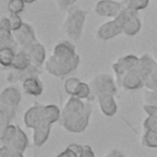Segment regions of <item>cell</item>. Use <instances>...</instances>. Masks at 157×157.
<instances>
[{
    "label": "cell",
    "mask_w": 157,
    "mask_h": 157,
    "mask_svg": "<svg viewBox=\"0 0 157 157\" xmlns=\"http://www.w3.org/2000/svg\"><path fill=\"white\" fill-rule=\"evenodd\" d=\"M91 114L92 107L90 103L71 96L61 108V119L59 123L66 131L80 134L87 129Z\"/></svg>",
    "instance_id": "cell-1"
},
{
    "label": "cell",
    "mask_w": 157,
    "mask_h": 157,
    "mask_svg": "<svg viewBox=\"0 0 157 157\" xmlns=\"http://www.w3.org/2000/svg\"><path fill=\"white\" fill-rule=\"evenodd\" d=\"M86 16H87V11L83 9H80L78 6H72L66 10V13L63 21V31L69 39H72V40L80 39L83 31Z\"/></svg>",
    "instance_id": "cell-2"
},
{
    "label": "cell",
    "mask_w": 157,
    "mask_h": 157,
    "mask_svg": "<svg viewBox=\"0 0 157 157\" xmlns=\"http://www.w3.org/2000/svg\"><path fill=\"white\" fill-rule=\"evenodd\" d=\"M78 65H80L78 54L72 59H61L50 55L44 64V69L48 74H50L54 77H64L67 76L74 70H76Z\"/></svg>",
    "instance_id": "cell-3"
},
{
    "label": "cell",
    "mask_w": 157,
    "mask_h": 157,
    "mask_svg": "<svg viewBox=\"0 0 157 157\" xmlns=\"http://www.w3.org/2000/svg\"><path fill=\"white\" fill-rule=\"evenodd\" d=\"M92 94L97 98L98 96L102 94H112L115 96L118 92V86L115 83V80L113 78L112 75L107 72H99L97 74L92 81L90 82Z\"/></svg>",
    "instance_id": "cell-4"
},
{
    "label": "cell",
    "mask_w": 157,
    "mask_h": 157,
    "mask_svg": "<svg viewBox=\"0 0 157 157\" xmlns=\"http://www.w3.org/2000/svg\"><path fill=\"white\" fill-rule=\"evenodd\" d=\"M145 81H146V78L140 72V70L137 69V66H135L134 69H131L130 71H128L118 81V87L124 88V90H129V91L139 90V88L145 87Z\"/></svg>",
    "instance_id": "cell-5"
},
{
    "label": "cell",
    "mask_w": 157,
    "mask_h": 157,
    "mask_svg": "<svg viewBox=\"0 0 157 157\" xmlns=\"http://www.w3.org/2000/svg\"><path fill=\"white\" fill-rule=\"evenodd\" d=\"M139 63V56L134 55V54H128V55H123L119 56L113 64H112V69L117 76V80L119 81L128 71H130L131 69H134Z\"/></svg>",
    "instance_id": "cell-6"
},
{
    "label": "cell",
    "mask_w": 157,
    "mask_h": 157,
    "mask_svg": "<svg viewBox=\"0 0 157 157\" xmlns=\"http://www.w3.org/2000/svg\"><path fill=\"white\" fill-rule=\"evenodd\" d=\"M23 123L32 130L44 124V104H33L23 114Z\"/></svg>",
    "instance_id": "cell-7"
},
{
    "label": "cell",
    "mask_w": 157,
    "mask_h": 157,
    "mask_svg": "<svg viewBox=\"0 0 157 157\" xmlns=\"http://www.w3.org/2000/svg\"><path fill=\"white\" fill-rule=\"evenodd\" d=\"M20 49H27L28 47H31L33 43L37 42L36 39V33H34V29L31 25L23 22V25L12 32Z\"/></svg>",
    "instance_id": "cell-8"
},
{
    "label": "cell",
    "mask_w": 157,
    "mask_h": 157,
    "mask_svg": "<svg viewBox=\"0 0 157 157\" xmlns=\"http://www.w3.org/2000/svg\"><path fill=\"white\" fill-rule=\"evenodd\" d=\"M120 33H123L121 25L118 23L115 20H109L97 27L96 37H97V39H99L102 42H105V40H109L112 38L119 36Z\"/></svg>",
    "instance_id": "cell-9"
},
{
    "label": "cell",
    "mask_w": 157,
    "mask_h": 157,
    "mask_svg": "<svg viewBox=\"0 0 157 157\" xmlns=\"http://www.w3.org/2000/svg\"><path fill=\"white\" fill-rule=\"evenodd\" d=\"M93 10L98 16L112 17L114 20L121 10V4L120 1H115V0H98L94 4Z\"/></svg>",
    "instance_id": "cell-10"
},
{
    "label": "cell",
    "mask_w": 157,
    "mask_h": 157,
    "mask_svg": "<svg viewBox=\"0 0 157 157\" xmlns=\"http://www.w3.org/2000/svg\"><path fill=\"white\" fill-rule=\"evenodd\" d=\"M22 99L21 91L16 86H7L0 93V104L17 109Z\"/></svg>",
    "instance_id": "cell-11"
},
{
    "label": "cell",
    "mask_w": 157,
    "mask_h": 157,
    "mask_svg": "<svg viewBox=\"0 0 157 157\" xmlns=\"http://www.w3.org/2000/svg\"><path fill=\"white\" fill-rule=\"evenodd\" d=\"M40 74V69L36 67L33 65H31L29 67L25 69V70H15V69H10L6 72V80L10 83H17V82H23L26 78L31 77V76H39Z\"/></svg>",
    "instance_id": "cell-12"
},
{
    "label": "cell",
    "mask_w": 157,
    "mask_h": 157,
    "mask_svg": "<svg viewBox=\"0 0 157 157\" xmlns=\"http://www.w3.org/2000/svg\"><path fill=\"white\" fill-rule=\"evenodd\" d=\"M27 52L29 59H31V64L36 67H40L42 65L45 64L47 59H45V48L42 43H39L38 40L36 43H33L31 47H28L27 49H23Z\"/></svg>",
    "instance_id": "cell-13"
},
{
    "label": "cell",
    "mask_w": 157,
    "mask_h": 157,
    "mask_svg": "<svg viewBox=\"0 0 157 157\" xmlns=\"http://www.w3.org/2000/svg\"><path fill=\"white\" fill-rule=\"evenodd\" d=\"M97 103L101 112L105 117H113L118 112V103L112 94H102L97 97Z\"/></svg>",
    "instance_id": "cell-14"
},
{
    "label": "cell",
    "mask_w": 157,
    "mask_h": 157,
    "mask_svg": "<svg viewBox=\"0 0 157 157\" xmlns=\"http://www.w3.org/2000/svg\"><path fill=\"white\" fill-rule=\"evenodd\" d=\"M137 69L140 72L144 75L145 78H147L156 69H157V60L155 56L150 53H144L139 56V63H137Z\"/></svg>",
    "instance_id": "cell-15"
},
{
    "label": "cell",
    "mask_w": 157,
    "mask_h": 157,
    "mask_svg": "<svg viewBox=\"0 0 157 157\" xmlns=\"http://www.w3.org/2000/svg\"><path fill=\"white\" fill-rule=\"evenodd\" d=\"M52 55L55 58H61V59H72L77 55L75 45L69 42V40H61L55 47L53 48Z\"/></svg>",
    "instance_id": "cell-16"
},
{
    "label": "cell",
    "mask_w": 157,
    "mask_h": 157,
    "mask_svg": "<svg viewBox=\"0 0 157 157\" xmlns=\"http://www.w3.org/2000/svg\"><path fill=\"white\" fill-rule=\"evenodd\" d=\"M21 87L23 90V92L28 96H40L43 93V82L40 81L39 76H31L28 78H26L22 83H21Z\"/></svg>",
    "instance_id": "cell-17"
},
{
    "label": "cell",
    "mask_w": 157,
    "mask_h": 157,
    "mask_svg": "<svg viewBox=\"0 0 157 157\" xmlns=\"http://www.w3.org/2000/svg\"><path fill=\"white\" fill-rule=\"evenodd\" d=\"M52 131V125L50 124H42L39 126H37L36 129H33V135H32V142L36 147H42L49 139Z\"/></svg>",
    "instance_id": "cell-18"
},
{
    "label": "cell",
    "mask_w": 157,
    "mask_h": 157,
    "mask_svg": "<svg viewBox=\"0 0 157 157\" xmlns=\"http://www.w3.org/2000/svg\"><path fill=\"white\" fill-rule=\"evenodd\" d=\"M7 147L10 148H13L18 152H25V150L28 147V137L26 135V132L18 126L17 128V131L13 136V139L10 141V144L7 145Z\"/></svg>",
    "instance_id": "cell-19"
},
{
    "label": "cell",
    "mask_w": 157,
    "mask_h": 157,
    "mask_svg": "<svg viewBox=\"0 0 157 157\" xmlns=\"http://www.w3.org/2000/svg\"><path fill=\"white\" fill-rule=\"evenodd\" d=\"M32 64H31V59L27 54L26 50L23 49H20L18 52H16L15 54V58H13V61H12V65L10 69H15V70H25L27 67H29Z\"/></svg>",
    "instance_id": "cell-20"
},
{
    "label": "cell",
    "mask_w": 157,
    "mask_h": 157,
    "mask_svg": "<svg viewBox=\"0 0 157 157\" xmlns=\"http://www.w3.org/2000/svg\"><path fill=\"white\" fill-rule=\"evenodd\" d=\"M61 119V109L55 104H44V123L53 125Z\"/></svg>",
    "instance_id": "cell-21"
},
{
    "label": "cell",
    "mask_w": 157,
    "mask_h": 157,
    "mask_svg": "<svg viewBox=\"0 0 157 157\" xmlns=\"http://www.w3.org/2000/svg\"><path fill=\"white\" fill-rule=\"evenodd\" d=\"M0 49H12L15 52L20 50V47H18L12 32L0 31Z\"/></svg>",
    "instance_id": "cell-22"
},
{
    "label": "cell",
    "mask_w": 157,
    "mask_h": 157,
    "mask_svg": "<svg viewBox=\"0 0 157 157\" xmlns=\"http://www.w3.org/2000/svg\"><path fill=\"white\" fill-rule=\"evenodd\" d=\"M16 115V109L0 104V126L1 130L11 124V120Z\"/></svg>",
    "instance_id": "cell-23"
},
{
    "label": "cell",
    "mask_w": 157,
    "mask_h": 157,
    "mask_svg": "<svg viewBox=\"0 0 157 157\" xmlns=\"http://www.w3.org/2000/svg\"><path fill=\"white\" fill-rule=\"evenodd\" d=\"M140 29H141V20H140V17H135V18L128 21L125 25H123V33L125 36H129V37L137 34L140 32Z\"/></svg>",
    "instance_id": "cell-24"
},
{
    "label": "cell",
    "mask_w": 157,
    "mask_h": 157,
    "mask_svg": "<svg viewBox=\"0 0 157 157\" xmlns=\"http://www.w3.org/2000/svg\"><path fill=\"white\" fill-rule=\"evenodd\" d=\"M141 144L145 147L156 148L157 147V129L144 130V134L141 136Z\"/></svg>",
    "instance_id": "cell-25"
},
{
    "label": "cell",
    "mask_w": 157,
    "mask_h": 157,
    "mask_svg": "<svg viewBox=\"0 0 157 157\" xmlns=\"http://www.w3.org/2000/svg\"><path fill=\"white\" fill-rule=\"evenodd\" d=\"M135 17H139V11H135V10H131V9H126V7H121L120 12L118 13V16L114 18L118 23L121 25H125L128 21L135 18Z\"/></svg>",
    "instance_id": "cell-26"
},
{
    "label": "cell",
    "mask_w": 157,
    "mask_h": 157,
    "mask_svg": "<svg viewBox=\"0 0 157 157\" xmlns=\"http://www.w3.org/2000/svg\"><path fill=\"white\" fill-rule=\"evenodd\" d=\"M18 125L15 124H10L7 125L5 129L1 130V135H0V141H1V146H7L10 144V141L13 139L16 131H17Z\"/></svg>",
    "instance_id": "cell-27"
},
{
    "label": "cell",
    "mask_w": 157,
    "mask_h": 157,
    "mask_svg": "<svg viewBox=\"0 0 157 157\" xmlns=\"http://www.w3.org/2000/svg\"><path fill=\"white\" fill-rule=\"evenodd\" d=\"M150 0H120L121 7H126V9H131L135 11L142 10L145 7L148 6Z\"/></svg>",
    "instance_id": "cell-28"
},
{
    "label": "cell",
    "mask_w": 157,
    "mask_h": 157,
    "mask_svg": "<svg viewBox=\"0 0 157 157\" xmlns=\"http://www.w3.org/2000/svg\"><path fill=\"white\" fill-rule=\"evenodd\" d=\"M80 83H81V80H78L77 77H69V78L65 80L64 88H65V92L69 94V97L76 96Z\"/></svg>",
    "instance_id": "cell-29"
},
{
    "label": "cell",
    "mask_w": 157,
    "mask_h": 157,
    "mask_svg": "<svg viewBox=\"0 0 157 157\" xmlns=\"http://www.w3.org/2000/svg\"><path fill=\"white\" fill-rule=\"evenodd\" d=\"M16 52L12 49H0V63L4 67H11Z\"/></svg>",
    "instance_id": "cell-30"
},
{
    "label": "cell",
    "mask_w": 157,
    "mask_h": 157,
    "mask_svg": "<svg viewBox=\"0 0 157 157\" xmlns=\"http://www.w3.org/2000/svg\"><path fill=\"white\" fill-rule=\"evenodd\" d=\"M25 9V2L22 0H9L7 2V10L10 13L20 15Z\"/></svg>",
    "instance_id": "cell-31"
},
{
    "label": "cell",
    "mask_w": 157,
    "mask_h": 157,
    "mask_svg": "<svg viewBox=\"0 0 157 157\" xmlns=\"http://www.w3.org/2000/svg\"><path fill=\"white\" fill-rule=\"evenodd\" d=\"M91 94H92V90H91L90 83L81 81V83L78 86V90H77V93H76L75 97L80 98V99H86V98H90Z\"/></svg>",
    "instance_id": "cell-32"
},
{
    "label": "cell",
    "mask_w": 157,
    "mask_h": 157,
    "mask_svg": "<svg viewBox=\"0 0 157 157\" xmlns=\"http://www.w3.org/2000/svg\"><path fill=\"white\" fill-rule=\"evenodd\" d=\"M145 88H146V91H155V92H157V69L146 78Z\"/></svg>",
    "instance_id": "cell-33"
},
{
    "label": "cell",
    "mask_w": 157,
    "mask_h": 157,
    "mask_svg": "<svg viewBox=\"0 0 157 157\" xmlns=\"http://www.w3.org/2000/svg\"><path fill=\"white\" fill-rule=\"evenodd\" d=\"M0 157H23L22 152H18L13 148H10L7 146L0 147Z\"/></svg>",
    "instance_id": "cell-34"
},
{
    "label": "cell",
    "mask_w": 157,
    "mask_h": 157,
    "mask_svg": "<svg viewBox=\"0 0 157 157\" xmlns=\"http://www.w3.org/2000/svg\"><path fill=\"white\" fill-rule=\"evenodd\" d=\"M142 97H144V102L146 104L157 105V92H155V91H145Z\"/></svg>",
    "instance_id": "cell-35"
},
{
    "label": "cell",
    "mask_w": 157,
    "mask_h": 157,
    "mask_svg": "<svg viewBox=\"0 0 157 157\" xmlns=\"http://www.w3.org/2000/svg\"><path fill=\"white\" fill-rule=\"evenodd\" d=\"M9 20H10V23H11V28H12V32L18 29L22 25H23V21L22 18L20 17V15H15V13H10L9 16Z\"/></svg>",
    "instance_id": "cell-36"
},
{
    "label": "cell",
    "mask_w": 157,
    "mask_h": 157,
    "mask_svg": "<svg viewBox=\"0 0 157 157\" xmlns=\"http://www.w3.org/2000/svg\"><path fill=\"white\" fill-rule=\"evenodd\" d=\"M142 128L144 130H153L157 129V119L152 117H146L145 120L142 121Z\"/></svg>",
    "instance_id": "cell-37"
},
{
    "label": "cell",
    "mask_w": 157,
    "mask_h": 157,
    "mask_svg": "<svg viewBox=\"0 0 157 157\" xmlns=\"http://www.w3.org/2000/svg\"><path fill=\"white\" fill-rule=\"evenodd\" d=\"M142 109H144V112L146 113L147 117H152V118H156L157 119V105L144 103L142 104Z\"/></svg>",
    "instance_id": "cell-38"
},
{
    "label": "cell",
    "mask_w": 157,
    "mask_h": 157,
    "mask_svg": "<svg viewBox=\"0 0 157 157\" xmlns=\"http://www.w3.org/2000/svg\"><path fill=\"white\" fill-rule=\"evenodd\" d=\"M77 0H55L56 2V6L60 9V10H67L72 6H75V2Z\"/></svg>",
    "instance_id": "cell-39"
},
{
    "label": "cell",
    "mask_w": 157,
    "mask_h": 157,
    "mask_svg": "<svg viewBox=\"0 0 157 157\" xmlns=\"http://www.w3.org/2000/svg\"><path fill=\"white\" fill-rule=\"evenodd\" d=\"M0 31L12 32V28H11V23H10L9 17H6V16H2L1 17V20H0Z\"/></svg>",
    "instance_id": "cell-40"
},
{
    "label": "cell",
    "mask_w": 157,
    "mask_h": 157,
    "mask_svg": "<svg viewBox=\"0 0 157 157\" xmlns=\"http://www.w3.org/2000/svg\"><path fill=\"white\" fill-rule=\"evenodd\" d=\"M80 157H96V156L90 145H82V151H81Z\"/></svg>",
    "instance_id": "cell-41"
},
{
    "label": "cell",
    "mask_w": 157,
    "mask_h": 157,
    "mask_svg": "<svg viewBox=\"0 0 157 157\" xmlns=\"http://www.w3.org/2000/svg\"><path fill=\"white\" fill-rule=\"evenodd\" d=\"M55 157H78V156H77V155H76L74 151H71L70 148H67V147H66L64 151L59 152V153H58Z\"/></svg>",
    "instance_id": "cell-42"
},
{
    "label": "cell",
    "mask_w": 157,
    "mask_h": 157,
    "mask_svg": "<svg viewBox=\"0 0 157 157\" xmlns=\"http://www.w3.org/2000/svg\"><path fill=\"white\" fill-rule=\"evenodd\" d=\"M104 157H126L121 151H119V150H117V148H113V150H110V151H108L105 155H104Z\"/></svg>",
    "instance_id": "cell-43"
},
{
    "label": "cell",
    "mask_w": 157,
    "mask_h": 157,
    "mask_svg": "<svg viewBox=\"0 0 157 157\" xmlns=\"http://www.w3.org/2000/svg\"><path fill=\"white\" fill-rule=\"evenodd\" d=\"M66 147H67V148H70L71 151H74V152L80 157L81 151H82V145H78V144H70V145H67Z\"/></svg>",
    "instance_id": "cell-44"
},
{
    "label": "cell",
    "mask_w": 157,
    "mask_h": 157,
    "mask_svg": "<svg viewBox=\"0 0 157 157\" xmlns=\"http://www.w3.org/2000/svg\"><path fill=\"white\" fill-rule=\"evenodd\" d=\"M152 55H153V56H155V59L157 60V48H155V49L152 50Z\"/></svg>",
    "instance_id": "cell-45"
},
{
    "label": "cell",
    "mask_w": 157,
    "mask_h": 157,
    "mask_svg": "<svg viewBox=\"0 0 157 157\" xmlns=\"http://www.w3.org/2000/svg\"><path fill=\"white\" fill-rule=\"evenodd\" d=\"M25 4H32V2H34L36 0H22Z\"/></svg>",
    "instance_id": "cell-46"
}]
</instances>
